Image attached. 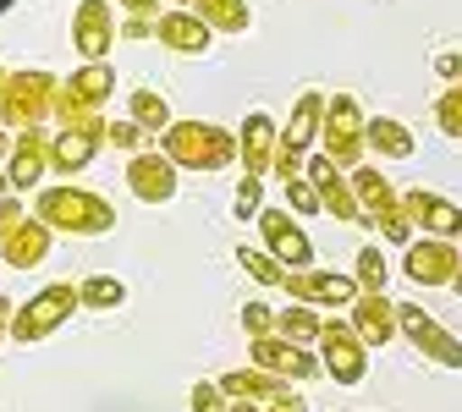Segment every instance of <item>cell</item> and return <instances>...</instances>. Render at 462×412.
Returning <instances> with one entry per match:
<instances>
[{
  "instance_id": "30bf717a",
  "label": "cell",
  "mask_w": 462,
  "mask_h": 412,
  "mask_svg": "<svg viewBox=\"0 0 462 412\" xmlns=\"http://www.w3.org/2000/svg\"><path fill=\"white\" fill-rule=\"evenodd\" d=\"M248 363L264 369V374H275V380H286V385H309V380L325 374V363H319L314 346H292V341H281V335L248 341Z\"/></svg>"
},
{
  "instance_id": "e575fe53",
  "label": "cell",
  "mask_w": 462,
  "mask_h": 412,
  "mask_svg": "<svg viewBox=\"0 0 462 412\" xmlns=\"http://www.w3.org/2000/svg\"><path fill=\"white\" fill-rule=\"evenodd\" d=\"M188 407H193V412H231V396L220 390V380H193Z\"/></svg>"
},
{
  "instance_id": "7402d4cb",
  "label": "cell",
  "mask_w": 462,
  "mask_h": 412,
  "mask_svg": "<svg viewBox=\"0 0 462 412\" xmlns=\"http://www.w3.org/2000/svg\"><path fill=\"white\" fill-rule=\"evenodd\" d=\"M154 39H160L171 55H204V50L215 44V33H209L188 6H165V12L154 17Z\"/></svg>"
},
{
  "instance_id": "e0dca14e",
  "label": "cell",
  "mask_w": 462,
  "mask_h": 412,
  "mask_svg": "<svg viewBox=\"0 0 462 412\" xmlns=\"http://www.w3.org/2000/svg\"><path fill=\"white\" fill-rule=\"evenodd\" d=\"M275 154H281V127H275V115L248 110L243 127H237V165H243V176H275Z\"/></svg>"
},
{
  "instance_id": "ee69618b",
  "label": "cell",
  "mask_w": 462,
  "mask_h": 412,
  "mask_svg": "<svg viewBox=\"0 0 462 412\" xmlns=\"http://www.w3.org/2000/svg\"><path fill=\"white\" fill-rule=\"evenodd\" d=\"M231 412H264V401H231Z\"/></svg>"
},
{
  "instance_id": "f1b7e54d",
  "label": "cell",
  "mask_w": 462,
  "mask_h": 412,
  "mask_svg": "<svg viewBox=\"0 0 462 412\" xmlns=\"http://www.w3.org/2000/svg\"><path fill=\"white\" fill-rule=\"evenodd\" d=\"M78 291H83L88 314H116L127 303V280H116V275H88V280H78Z\"/></svg>"
},
{
  "instance_id": "7dc6e473",
  "label": "cell",
  "mask_w": 462,
  "mask_h": 412,
  "mask_svg": "<svg viewBox=\"0 0 462 412\" xmlns=\"http://www.w3.org/2000/svg\"><path fill=\"white\" fill-rule=\"evenodd\" d=\"M6 78H12V72H6V67H0V88H6Z\"/></svg>"
},
{
  "instance_id": "8d00e7d4",
  "label": "cell",
  "mask_w": 462,
  "mask_h": 412,
  "mask_svg": "<svg viewBox=\"0 0 462 412\" xmlns=\"http://www.w3.org/2000/svg\"><path fill=\"white\" fill-rule=\"evenodd\" d=\"M286 209H292V215H319V193H314V182H309V176H298V182H286Z\"/></svg>"
},
{
  "instance_id": "9a60e30c",
  "label": "cell",
  "mask_w": 462,
  "mask_h": 412,
  "mask_svg": "<svg viewBox=\"0 0 462 412\" xmlns=\"http://www.w3.org/2000/svg\"><path fill=\"white\" fill-rule=\"evenodd\" d=\"M116 33H122V23H116V0H83V6L72 12L78 61H105V55L116 50Z\"/></svg>"
},
{
  "instance_id": "ab89813d",
  "label": "cell",
  "mask_w": 462,
  "mask_h": 412,
  "mask_svg": "<svg viewBox=\"0 0 462 412\" xmlns=\"http://www.w3.org/2000/svg\"><path fill=\"white\" fill-rule=\"evenodd\" d=\"M116 6H122L127 17H143V23H154V17L165 12V6H160V0H116Z\"/></svg>"
},
{
  "instance_id": "4dcf8cb0",
  "label": "cell",
  "mask_w": 462,
  "mask_h": 412,
  "mask_svg": "<svg viewBox=\"0 0 462 412\" xmlns=\"http://www.w3.org/2000/svg\"><path fill=\"white\" fill-rule=\"evenodd\" d=\"M435 127L451 143H462V83H446V94L435 99Z\"/></svg>"
},
{
  "instance_id": "83f0119b",
  "label": "cell",
  "mask_w": 462,
  "mask_h": 412,
  "mask_svg": "<svg viewBox=\"0 0 462 412\" xmlns=\"http://www.w3.org/2000/svg\"><path fill=\"white\" fill-rule=\"evenodd\" d=\"M127 115H133L149 138H160V133L171 127V105H165V94H154V88H133V94H127Z\"/></svg>"
},
{
  "instance_id": "3957f363",
  "label": "cell",
  "mask_w": 462,
  "mask_h": 412,
  "mask_svg": "<svg viewBox=\"0 0 462 412\" xmlns=\"http://www.w3.org/2000/svg\"><path fill=\"white\" fill-rule=\"evenodd\" d=\"M55 99H61V78L55 72L44 67L12 72L6 88H0V122H6V133H44L55 122Z\"/></svg>"
},
{
  "instance_id": "f6af8a7d",
  "label": "cell",
  "mask_w": 462,
  "mask_h": 412,
  "mask_svg": "<svg viewBox=\"0 0 462 412\" xmlns=\"http://www.w3.org/2000/svg\"><path fill=\"white\" fill-rule=\"evenodd\" d=\"M451 291H457V298H462V270H457V280H451Z\"/></svg>"
},
{
  "instance_id": "cb8c5ba5",
  "label": "cell",
  "mask_w": 462,
  "mask_h": 412,
  "mask_svg": "<svg viewBox=\"0 0 462 412\" xmlns=\"http://www.w3.org/2000/svg\"><path fill=\"white\" fill-rule=\"evenodd\" d=\"M182 6L215 33V39H237L254 28V12H248V0H182Z\"/></svg>"
},
{
  "instance_id": "bcb514c9",
  "label": "cell",
  "mask_w": 462,
  "mask_h": 412,
  "mask_svg": "<svg viewBox=\"0 0 462 412\" xmlns=\"http://www.w3.org/2000/svg\"><path fill=\"white\" fill-rule=\"evenodd\" d=\"M0 149H6V122H0Z\"/></svg>"
},
{
  "instance_id": "7c38bea8",
  "label": "cell",
  "mask_w": 462,
  "mask_h": 412,
  "mask_svg": "<svg viewBox=\"0 0 462 412\" xmlns=\"http://www.w3.org/2000/svg\"><path fill=\"white\" fill-rule=\"evenodd\" d=\"M396 319H402V335H408L430 363H440V369H462V341H457L435 314H424L419 303H396Z\"/></svg>"
},
{
  "instance_id": "52a82bcc",
  "label": "cell",
  "mask_w": 462,
  "mask_h": 412,
  "mask_svg": "<svg viewBox=\"0 0 462 412\" xmlns=\"http://www.w3.org/2000/svg\"><path fill=\"white\" fill-rule=\"evenodd\" d=\"M325 99L319 88H303L292 115H286L281 127V154H275V176L281 182H298V176L309 170V149H319V127H325Z\"/></svg>"
},
{
  "instance_id": "4316f807",
  "label": "cell",
  "mask_w": 462,
  "mask_h": 412,
  "mask_svg": "<svg viewBox=\"0 0 462 412\" xmlns=\"http://www.w3.org/2000/svg\"><path fill=\"white\" fill-rule=\"evenodd\" d=\"M275 335L292 341V346H319V335H325V308H309V303L275 308Z\"/></svg>"
},
{
  "instance_id": "2e32d148",
  "label": "cell",
  "mask_w": 462,
  "mask_h": 412,
  "mask_svg": "<svg viewBox=\"0 0 462 412\" xmlns=\"http://www.w3.org/2000/svg\"><path fill=\"white\" fill-rule=\"evenodd\" d=\"M402 215H408L424 237H440V243H462V204H451L446 193H430V188H408L402 193Z\"/></svg>"
},
{
  "instance_id": "d4e9b609",
  "label": "cell",
  "mask_w": 462,
  "mask_h": 412,
  "mask_svg": "<svg viewBox=\"0 0 462 412\" xmlns=\"http://www.w3.org/2000/svg\"><path fill=\"white\" fill-rule=\"evenodd\" d=\"M220 390L231 396V401H281V396H292V385L286 380H275V374H264V369H231V374H220Z\"/></svg>"
},
{
  "instance_id": "f546056e",
  "label": "cell",
  "mask_w": 462,
  "mask_h": 412,
  "mask_svg": "<svg viewBox=\"0 0 462 412\" xmlns=\"http://www.w3.org/2000/svg\"><path fill=\"white\" fill-rule=\"evenodd\" d=\"M231 259H237V270H243V275H254L259 286H281V280H286V264H281L275 253L254 248V243H237V253H231Z\"/></svg>"
},
{
  "instance_id": "277c9868",
  "label": "cell",
  "mask_w": 462,
  "mask_h": 412,
  "mask_svg": "<svg viewBox=\"0 0 462 412\" xmlns=\"http://www.w3.org/2000/svg\"><path fill=\"white\" fill-rule=\"evenodd\" d=\"M319 154L336 160L341 170H358L369 154V115L358 94H330L325 99V127H319Z\"/></svg>"
},
{
  "instance_id": "74e56055",
  "label": "cell",
  "mask_w": 462,
  "mask_h": 412,
  "mask_svg": "<svg viewBox=\"0 0 462 412\" xmlns=\"http://www.w3.org/2000/svg\"><path fill=\"white\" fill-rule=\"evenodd\" d=\"M23 220H28V209H23V198H17V193H12V198H0V243H6Z\"/></svg>"
},
{
  "instance_id": "484cf974",
  "label": "cell",
  "mask_w": 462,
  "mask_h": 412,
  "mask_svg": "<svg viewBox=\"0 0 462 412\" xmlns=\"http://www.w3.org/2000/svg\"><path fill=\"white\" fill-rule=\"evenodd\" d=\"M419 138L408 122H396V115H369V154L380 160H413Z\"/></svg>"
},
{
  "instance_id": "c3c4849f",
  "label": "cell",
  "mask_w": 462,
  "mask_h": 412,
  "mask_svg": "<svg viewBox=\"0 0 462 412\" xmlns=\"http://www.w3.org/2000/svg\"><path fill=\"white\" fill-rule=\"evenodd\" d=\"M457 248H462V243H457Z\"/></svg>"
},
{
  "instance_id": "9c48e42d",
  "label": "cell",
  "mask_w": 462,
  "mask_h": 412,
  "mask_svg": "<svg viewBox=\"0 0 462 412\" xmlns=\"http://www.w3.org/2000/svg\"><path fill=\"white\" fill-rule=\"evenodd\" d=\"M314 352H319V363L336 385H364L369 380V346L346 319H325V335H319Z\"/></svg>"
},
{
  "instance_id": "7bdbcfd3",
  "label": "cell",
  "mask_w": 462,
  "mask_h": 412,
  "mask_svg": "<svg viewBox=\"0 0 462 412\" xmlns=\"http://www.w3.org/2000/svg\"><path fill=\"white\" fill-rule=\"evenodd\" d=\"M122 28H127V39H154V23H143V17H127Z\"/></svg>"
},
{
  "instance_id": "4fadbf2b",
  "label": "cell",
  "mask_w": 462,
  "mask_h": 412,
  "mask_svg": "<svg viewBox=\"0 0 462 412\" xmlns=\"http://www.w3.org/2000/svg\"><path fill=\"white\" fill-rule=\"evenodd\" d=\"M303 176L314 182L325 215H336L341 225H364V209H358V193H353V170H341V165L325 160V154H309V170H303Z\"/></svg>"
},
{
  "instance_id": "5bb4252c",
  "label": "cell",
  "mask_w": 462,
  "mask_h": 412,
  "mask_svg": "<svg viewBox=\"0 0 462 412\" xmlns=\"http://www.w3.org/2000/svg\"><path fill=\"white\" fill-rule=\"evenodd\" d=\"M462 270V248L457 243H440V237H413L402 248V275L413 286H451Z\"/></svg>"
},
{
  "instance_id": "7a4b0ae2",
  "label": "cell",
  "mask_w": 462,
  "mask_h": 412,
  "mask_svg": "<svg viewBox=\"0 0 462 412\" xmlns=\"http://www.w3.org/2000/svg\"><path fill=\"white\" fill-rule=\"evenodd\" d=\"M160 154L177 170H226L231 160H237V133H226L220 122L188 115V122H171L160 133Z\"/></svg>"
},
{
  "instance_id": "836d02e7",
  "label": "cell",
  "mask_w": 462,
  "mask_h": 412,
  "mask_svg": "<svg viewBox=\"0 0 462 412\" xmlns=\"http://www.w3.org/2000/svg\"><path fill=\"white\" fill-rule=\"evenodd\" d=\"M264 209V176H243L237 182V198H231V215L237 220H254Z\"/></svg>"
},
{
  "instance_id": "60d3db41",
  "label": "cell",
  "mask_w": 462,
  "mask_h": 412,
  "mask_svg": "<svg viewBox=\"0 0 462 412\" xmlns=\"http://www.w3.org/2000/svg\"><path fill=\"white\" fill-rule=\"evenodd\" d=\"M264 412H309V401L292 390V396H281V401H264Z\"/></svg>"
},
{
  "instance_id": "b9f144b4",
  "label": "cell",
  "mask_w": 462,
  "mask_h": 412,
  "mask_svg": "<svg viewBox=\"0 0 462 412\" xmlns=\"http://www.w3.org/2000/svg\"><path fill=\"white\" fill-rule=\"evenodd\" d=\"M12 319H17V303L0 298V341H12Z\"/></svg>"
},
{
  "instance_id": "d6a6232c",
  "label": "cell",
  "mask_w": 462,
  "mask_h": 412,
  "mask_svg": "<svg viewBox=\"0 0 462 412\" xmlns=\"http://www.w3.org/2000/svg\"><path fill=\"white\" fill-rule=\"evenodd\" d=\"M143 143H149V133L133 122V115H122V122H110V127H105V149H122L127 160L143 154Z\"/></svg>"
},
{
  "instance_id": "1f68e13d",
  "label": "cell",
  "mask_w": 462,
  "mask_h": 412,
  "mask_svg": "<svg viewBox=\"0 0 462 412\" xmlns=\"http://www.w3.org/2000/svg\"><path fill=\"white\" fill-rule=\"evenodd\" d=\"M353 275H358V286L364 291H385V280H391V270H385V253L369 243V248H358V259H353Z\"/></svg>"
},
{
  "instance_id": "d6986e66",
  "label": "cell",
  "mask_w": 462,
  "mask_h": 412,
  "mask_svg": "<svg viewBox=\"0 0 462 412\" xmlns=\"http://www.w3.org/2000/svg\"><path fill=\"white\" fill-rule=\"evenodd\" d=\"M50 138H55V133H17V138H12V160H6L12 193H39L44 176H55V165H50Z\"/></svg>"
},
{
  "instance_id": "5b68a950",
  "label": "cell",
  "mask_w": 462,
  "mask_h": 412,
  "mask_svg": "<svg viewBox=\"0 0 462 412\" xmlns=\"http://www.w3.org/2000/svg\"><path fill=\"white\" fill-rule=\"evenodd\" d=\"M83 308V291H78V280H50V286H39L28 303H17V319H12V341H23V346H39V341H50L55 330H61L72 314Z\"/></svg>"
},
{
  "instance_id": "d590c367",
  "label": "cell",
  "mask_w": 462,
  "mask_h": 412,
  "mask_svg": "<svg viewBox=\"0 0 462 412\" xmlns=\"http://www.w3.org/2000/svg\"><path fill=\"white\" fill-rule=\"evenodd\" d=\"M243 335H248V341H259V335H275V308H270L264 298L243 303Z\"/></svg>"
},
{
  "instance_id": "6da1fadb",
  "label": "cell",
  "mask_w": 462,
  "mask_h": 412,
  "mask_svg": "<svg viewBox=\"0 0 462 412\" xmlns=\"http://www.w3.org/2000/svg\"><path fill=\"white\" fill-rule=\"evenodd\" d=\"M33 220H44L55 237H105V231L116 225V209H110V198H99L94 188L55 182V188H39Z\"/></svg>"
},
{
  "instance_id": "ffe728a7",
  "label": "cell",
  "mask_w": 462,
  "mask_h": 412,
  "mask_svg": "<svg viewBox=\"0 0 462 412\" xmlns=\"http://www.w3.org/2000/svg\"><path fill=\"white\" fill-rule=\"evenodd\" d=\"M105 115L99 122H88V127H78V133H55L50 138V165H55V176H83L94 160H99V149H105Z\"/></svg>"
},
{
  "instance_id": "603a6c76",
  "label": "cell",
  "mask_w": 462,
  "mask_h": 412,
  "mask_svg": "<svg viewBox=\"0 0 462 412\" xmlns=\"http://www.w3.org/2000/svg\"><path fill=\"white\" fill-rule=\"evenodd\" d=\"M50 248H55V231L44 220H33V209H28V220L0 243V264H6V270H39L50 259Z\"/></svg>"
},
{
  "instance_id": "f35d334b",
  "label": "cell",
  "mask_w": 462,
  "mask_h": 412,
  "mask_svg": "<svg viewBox=\"0 0 462 412\" xmlns=\"http://www.w3.org/2000/svg\"><path fill=\"white\" fill-rule=\"evenodd\" d=\"M435 78L462 83V50H435Z\"/></svg>"
},
{
  "instance_id": "8fae6325",
  "label": "cell",
  "mask_w": 462,
  "mask_h": 412,
  "mask_svg": "<svg viewBox=\"0 0 462 412\" xmlns=\"http://www.w3.org/2000/svg\"><path fill=\"white\" fill-rule=\"evenodd\" d=\"M259 248L275 253L286 270H314V243L292 209H275V204L259 209Z\"/></svg>"
},
{
  "instance_id": "44dd1931",
  "label": "cell",
  "mask_w": 462,
  "mask_h": 412,
  "mask_svg": "<svg viewBox=\"0 0 462 412\" xmlns=\"http://www.w3.org/2000/svg\"><path fill=\"white\" fill-rule=\"evenodd\" d=\"M346 325H353V330L364 335V346H369V352H374V346H391V335L402 330L391 291H364V298H358L353 308H346Z\"/></svg>"
},
{
  "instance_id": "ba28073f",
  "label": "cell",
  "mask_w": 462,
  "mask_h": 412,
  "mask_svg": "<svg viewBox=\"0 0 462 412\" xmlns=\"http://www.w3.org/2000/svg\"><path fill=\"white\" fill-rule=\"evenodd\" d=\"M281 291L292 303H309V308H353L364 298L353 270H286Z\"/></svg>"
},
{
  "instance_id": "8992f818",
  "label": "cell",
  "mask_w": 462,
  "mask_h": 412,
  "mask_svg": "<svg viewBox=\"0 0 462 412\" xmlns=\"http://www.w3.org/2000/svg\"><path fill=\"white\" fill-rule=\"evenodd\" d=\"M110 94H116L110 61H83L72 78H61V99H55V122H61V133H78V127L99 122V110L110 105Z\"/></svg>"
},
{
  "instance_id": "ac0fdd59",
  "label": "cell",
  "mask_w": 462,
  "mask_h": 412,
  "mask_svg": "<svg viewBox=\"0 0 462 412\" xmlns=\"http://www.w3.org/2000/svg\"><path fill=\"white\" fill-rule=\"evenodd\" d=\"M177 165H171L160 149H143V154H133L127 160V193L138 198V204H171V198H177Z\"/></svg>"
}]
</instances>
